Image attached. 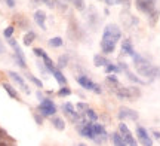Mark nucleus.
Here are the masks:
<instances>
[{
    "label": "nucleus",
    "instance_id": "24",
    "mask_svg": "<svg viewBox=\"0 0 160 146\" xmlns=\"http://www.w3.org/2000/svg\"><path fill=\"white\" fill-rule=\"evenodd\" d=\"M105 72H107V73H111V72H116V73H117V72H120V67L119 66H114V64H108L105 67Z\"/></svg>",
    "mask_w": 160,
    "mask_h": 146
},
{
    "label": "nucleus",
    "instance_id": "18",
    "mask_svg": "<svg viewBox=\"0 0 160 146\" xmlns=\"http://www.w3.org/2000/svg\"><path fill=\"white\" fill-rule=\"evenodd\" d=\"M36 35L33 33V31H28L27 35L24 36V45H27V46H30L31 43H33V41H34Z\"/></svg>",
    "mask_w": 160,
    "mask_h": 146
},
{
    "label": "nucleus",
    "instance_id": "2",
    "mask_svg": "<svg viewBox=\"0 0 160 146\" xmlns=\"http://www.w3.org/2000/svg\"><path fill=\"white\" fill-rule=\"evenodd\" d=\"M133 61H135V67H137L138 73L141 76H145V78H156V76H159L160 78V69L159 67H156V66H151L148 61H145L142 57H139V55H133Z\"/></svg>",
    "mask_w": 160,
    "mask_h": 146
},
{
    "label": "nucleus",
    "instance_id": "21",
    "mask_svg": "<svg viewBox=\"0 0 160 146\" xmlns=\"http://www.w3.org/2000/svg\"><path fill=\"white\" fill-rule=\"evenodd\" d=\"M53 125H55V128L59 130V131H62V130L65 128V124H64V121L61 118H55V119H53Z\"/></svg>",
    "mask_w": 160,
    "mask_h": 146
},
{
    "label": "nucleus",
    "instance_id": "12",
    "mask_svg": "<svg viewBox=\"0 0 160 146\" xmlns=\"http://www.w3.org/2000/svg\"><path fill=\"white\" fill-rule=\"evenodd\" d=\"M9 76H11V78H12V79H13V81H15V82H17V84H19V85L22 87V89H24V91H25V93H27V94L30 93L28 87H27V84L24 82V79H22V78H21V76H19V75H17L15 72H9Z\"/></svg>",
    "mask_w": 160,
    "mask_h": 146
},
{
    "label": "nucleus",
    "instance_id": "36",
    "mask_svg": "<svg viewBox=\"0 0 160 146\" xmlns=\"http://www.w3.org/2000/svg\"><path fill=\"white\" fill-rule=\"evenodd\" d=\"M129 2H131V0H120V3H123L125 6H129Z\"/></svg>",
    "mask_w": 160,
    "mask_h": 146
},
{
    "label": "nucleus",
    "instance_id": "17",
    "mask_svg": "<svg viewBox=\"0 0 160 146\" xmlns=\"http://www.w3.org/2000/svg\"><path fill=\"white\" fill-rule=\"evenodd\" d=\"M113 142H114V146H128L126 145V142L123 140V137H122L120 134H117V133L113 134Z\"/></svg>",
    "mask_w": 160,
    "mask_h": 146
},
{
    "label": "nucleus",
    "instance_id": "8",
    "mask_svg": "<svg viewBox=\"0 0 160 146\" xmlns=\"http://www.w3.org/2000/svg\"><path fill=\"white\" fill-rule=\"evenodd\" d=\"M137 137L139 143L144 146H153V140H151V137L148 136L147 133V130L142 128V127H137Z\"/></svg>",
    "mask_w": 160,
    "mask_h": 146
},
{
    "label": "nucleus",
    "instance_id": "14",
    "mask_svg": "<svg viewBox=\"0 0 160 146\" xmlns=\"http://www.w3.org/2000/svg\"><path fill=\"white\" fill-rule=\"evenodd\" d=\"M62 109H64V112L68 115L71 119H77V113L74 112V107H73V105L71 103H64V106H62Z\"/></svg>",
    "mask_w": 160,
    "mask_h": 146
},
{
    "label": "nucleus",
    "instance_id": "27",
    "mask_svg": "<svg viewBox=\"0 0 160 146\" xmlns=\"http://www.w3.org/2000/svg\"><path fill=\"white\" fill-rule=\"evenodd\" d=\"M12 35H13V27H8V29L3 31V36H5L6 39H11Z\"/></svg>",
    "mask_w": 160,
    "mask_h": 146
},
{
    "label": "nucleus",
    "instance_id": "33",
    "mask_svg": "<svg viewBox=\"0 0 160 146\" xmlns=\"http://www.w3.org/2000/svg\"><path fill=\"white\" fill-rule=\"evenodd\" d=\"M9 45H11V46L13 48V46H17L18 43H17V41H15V39H13V37H11V39H9Z\"/></svg>",
    "mask_w": 160,
    "mask_h": 146
},
{
    "label": "nucleus",
    "instance_id": "34",
    "mask_svg": "<svg viewBox=\"0 0 160 146\" xmlns=\"http://www.w3.org/2000/svg\"><path fill=\"white\" fill-rule=\"evenodd\" d=\"M6 3H8L9 8H13V6H15V0H6Z\"/></svg>",
    "mask_w": 160,
    "mask_h": 146
},
{
    "label": "nucleus",
    "instance_id": "6",
    "mask_svg": "<svg viewBox=\"0 0 160 146\" xmlns=\"http://www.w3.org/2000/svg\"><path fill=\"white\" fill-rule=\"evenodd\" d=\"M39 111L42 112L43 115H46V116H51V115H53V113L57 112V107H55V105H53L49 99H45L39 105Z\"/></svg>",
    "mask_w": 160,
    "mask_h": 146
},
{
    "label": "nucleus",
    "instance_id": "22",
    "mask_svg": "<svg viewBox=\"0 0 160 146\" xmlns=\"http://www.w3.org/2000/svg\"><path fill=\"white\" fill-rule=\"evenodd\" d=\"M49 45L53 48H58V46H61L62 45V39L61 37H53V39H51L49 41Z\"/></svg>",
    "mask_w": 160,
    "mask_h": 146
},
{
    "label": "nucleus",
    "instance_id": "25",
    "mask_svg": "<svg viewBox=\"0 0 160 146\" xmlns=\"http://www.w3.org/2000/svg\"><path fill=\"white\" fill-rule=\"evenodd\" d=\"M74 5H76V9L83 11L85 9V0H74Z\"/></svg>",
    "mask_w": 160,
    "mask_h": 146
},
{
    "label": "nucleus",
    "instance_id": "23",
    "mask_svg": "<svg viewBox=\"0 0 160 146\" xmlns=\"http://www.w3.org/2000/svg\"><path fill=\"white\" fill-rule=\"evenodd\" d=\"M43 60H45V64H46V67H48V69H49V70L51 72H53L55 70V67H53V63H52V60L49 58V57H48V55H43Z\"/></svg>",
    "mask_w": 160,
    "mask_h": 146
},
{
    "label": "nucleus",
    "instance_id": "13",
    "mask_svg": "<svg viewBox=\"0 0 160 146\" xmlns=\"http://www.w3.org/2000/svg\"><path fill=\"white\" fill-rule=\"evenodd\" d=\"M45 19H46V15L43 11H36L34 12V21L37 23V25L39 27H42V29H45Z\"/></svg>",
    "mask_w": 160,
    "mask_h": 146
},
{
    "label": "nucleus",
    "instance_id": "20",
    "mask_svg": "<svg viewBox=\"0 0 160 146\" xmlns=\"http://www.w3.org/2000/svg\"><path fill=\"white\" fill-rule=\"evenodd\" d=\"M3 88H5V91H6L8 94H9V95H11L12 99H18L17 91H15V89H13V88H12L11 85H9V84H3Z\"/></svg>",
    "mask_w": 160,
    "mask_h": 146
},
{
    "label": "nucleus",
    "instance_id": "28",
    "mask_svg": "<svg viewBox=\"0 0 160 146\" xmlns=\"http://www.w3.org/2000/svg\"><path fill=\"white\" fill-rule=\"evenodd\" d=\"M77 111H79V112H85V113H86V112L89 111V106L85 105V103H79V105H77Z\"/></svg>",
    "mask_w": 160,
    "mask_h": 146
},
{
    "label": "nucleus",
    "instance_id": "31",
    "mask_svg": "<svg viewBox=\"0 0 160 146\" xmlns=\"http://www.w3.org/2000/svg\"><path fill=\"white\" fill-rule=\"evenodd\" d=\"M58 66H59V67H65V66H67V57H65V55H62V57L59 58Z\"/></svg>",
    "mask_w": 160,
    "mask_h": 146
},
{
    "label": "nucleus",
    "instance_id": "38",
    "mask_svg": "<svg viewBox=\"0 0 160 146\" xmlns=\"http://www.w3.org/2000/svg\"><path fill=\"white\" fill-rule=\"evenodd\" d=\"M0 146H8V145L6 143H0Z\"/></svg>",
    "mask_w": 160,
    "mask_h": 146
},
{
    "label": "nucleus",
    "instance_id": "32",
    "mask_svg": "<svg viewBox=\"0 0 160 146\" xmlns=\"http://www.w3.org/2000/svg\"><path fill=\"white\" fill-rule=\"evenodd\" d=\"M34 54H36V55H39V57H43V55H45V51H42L40 48H36V49H34Z\"/></svg>",
    "mask_w": 160,
    "mask_h": 146
},
{
    "label": "nucleus",
    "instance_id": "15",
    "mask_svg": "<svg viewBox=\"0 0 160 146\" xmlns=\"http://www.w3.org/2000/svg\"><path fill=\"white\" fill-rule=\"evenodd\" d=\"M93 61H95V66H98V67H101V66H105V67H107V66L110 64L108 61H107V58H104L102 55H95V57H93Z\"/></svg>",
    "mask_w": 160,
    "mask_h": 146
},
{
    "label": "nucleus",
    "instance_id": "11",
    "mask_svg": "<svg viewBox=\"0 0 160 146\" xmlns=\"http://www.w3.org/2000/svg\"><path fill=\"white\" fill-rule=\"evenodd\" d=\"M122 52L128 54V55H131V57L135 55V51H133V46H132V42L129 41V39L123 41V43H122Z\"/></svg>",
    "mask_w": 160,
    "mask_h": 146
},
{
    "label": "nucleus",
    "instance_id": "19",
    "mask_svg": "<svg viewBox=\"0 0 160 146\" xmlns=\"http://www.w3.org/2000/svg\"><path fill=\"white\" fill-rule=\"evenodd\" d=\"M52 73H53V76H55V79H57L58 82H59V84H61V85H65V78H64V75L62 73H61V72L58 70V69H55V70L52 72Z\"/></svg>",
    "mask_w": 160,
    "mask_h": 146
},
{
    "label": "nucleus",
    "instance_id": "3",
    "mask_svg": "<svg viewBox=\"0 0 160 146\" xmlns=\"http://www.w3.org/2000/svg\"><path fill=\"white\" fill-rule=\"evenodd\" d=\"M119 131H120V136L123 137V140L126 142V145H128V146H138L137 140H135V137L132 136V133L129 131V128L126 127V124H120V125H119Z\"/></svg>",
    "mask_w": 160,
    "mask_h": 146
},
{
    "label": "nucleus",
    "instance_id": "7",
    "mask_svg": "<svg viewBox=\"0 0 160 146\" xmlns=\"http://www.w3.org/2000/svg\"><path fill=\"white\" fill-rule=\"evenodd\" d=\"M76 79H77V82H79L83 88H86V89H92V91H95V93H98V94L101 93V88H99V85L93 84L89 78H86V76H77Z\"/></svg>",
    "mask_w": 160,
    "mask_h": 146
},
{
    "label": "nucleus",
    "instance_id": "30",
    "mask_svg": "<svg viewBox=\"0 0 160 146\" xmlns=\"http://www.w3.org/2000/svg\"><path fill=\"white\" fill-rule=\"evenodd\" d=\"M28 79H30L31 82H33V84H36V85H37L39 88H42V85H43V84H42V82H40L39 79H37V78H34V76H28Z\"/></svg>",
    "mask_w": 160,
    "mask_h": 146
},
{
    "label": "nucleus",
    "instance_id": "35",
    "mask_svg": "<svg viewBox=\"0 0 160 146\" xmlns=\"http://www.w3.org/2000/svg\"><path fill=\"white\" fill-rule=\"evenodd\" d=\"M105 2H107L108 5H116V3H119L120 0H105Z\"/></svg>",
    "mask_w": 160,
    "mask_h": 146
},
{
    "label": "nucleus",
    "instance_id": "1",
    "mask_svg": "<svg viewBox=\"0 0 160 146\" xmlns=\"http://www.w3.org/2000/svg\"><path fill=\"white\" fill-rule=\"evenodd\" d=\"M122 37V31L116 24H108L105 29H104V35H102V41H101V48L105 54H110L114 51L116 43Z\"/></svg>",
    "mask_w": 160,
    "mask_h": 146
},
{
    "label": "nucleus",
    "instance_id": "9",
    "mask_svg": "<svg viewBox=\"0 0 160 146\" xmlns=\"http://www.w3.org/2000/svg\"><path fill=\"white\" fill-rule=\"evenodd\" d=\"M119 118H120V119H132V121H137V119H138V113L135 111L129 109V107H120Z\"/></svg>",
    "mask_w": 160,
    "mask_h": 146
},
{
    "label": "nucleus",
    "instance_id": "4",
    "mask_svg": "<svg viewBox=\"0 0 160 146\" xmlns=\"http://www.w3.org/2000/svg\"><path fill=\"white\" fill-rule=\"evenodd\" d=\"M116 94L119 95V97H125V99H129V97H138L139 95V91H138L137 88H126V87H120L117 85V88H114Z\"/></svg>",
    "mask_w": 160,
    "mask_h": 146
},
{
    "label": "nucleus",
    "instance_id": "16",
    "mask_svg": "<svg viewBox=\"0 0 160 146\" xmlns=\"http://www.w3.org/2000/svg\"><path fill=\"white\" fill-rule=\"evenodd\" d=\"M92 130H93L95 136H102V137H105V130H104L102 125H99V124H92Z\"/></svg>",
    "mask_w": 160,
    "mask_h": 146
},
{
    "label": "nucleus",
    "instance_id": "29",
    "mask_svg": "<svg viewBox=\"0 0 160 146\" xmlns=\"http://www.w3.org/2000/svg\"><path fill=\"white\" fill-rule=\"evenodd\" d=\"M58 94H59L61 97H64V95H70V94H71V89H70V88H61Z\"/></svg>",
    "mask_w": 160,
    "mask_h": 146
},
{
    "label": "nucleus",
    "instance_id": "39",
    "mask_svg": "<svg viewBox=\"0 0 160 146\" xmlns=\"http://www.w3.org/2000/svg\"><path fill=\"white\" fill-rule=\"evenodd\" d=\"M79 146H86V145H83V143H82V145H79Z\"/></svg>",
    "mask_w": 160,
    "mask_h": 146
},
{
    "label": "nucleus",
    "instance_id": "5",
    "mask_svg": "<svg viewBox=\"0 0 160 146\" xmlns=\"http://www.w3.org/2000/svg\"><path fill=\"white\" fill-rule=\"evenodd\" d=\"M135 5H137L138 11L144 12V14H151L154 11L156 0H135Z\"/></svg>",
    "mask_w": 160,
    "mask_h": 146
},
{
    "label": "nucleus",
    "instance_id": "37",
    "mask_svg": "<svg viewBox=\"0 0 160 146\" xmlns=\"http://www.w3.org/2000/svg\"><path fill=\"white\" fill-rule=\"evenodd\" d=\"M0 52H3V46H2V43H0Z\"/></svg>",
    "mask_w": 160,
    "mask_h": 146
},
{
    "label": "nucleus",
    "instance_id": "10",
    "mask_svg": "<svg viewBox=\"0 0 160 146\" xmlns=\"http://www.w3.org/2000/svg\"><path fill=\"white\" fill-rule=\"evenodd\" d=\"M80 133L88 137V139H95V133H93V130H92V122H88L85 124L82 128H80Z\"/></svg>",
    "mask_w": 160,
    "mask_h": 146
},
{
    "label": "nucleus",
    "instance_id": "26",
    "mask_svg": "<svg viewBox=\"0 0 160 146\" xmlns=\"http://www.w3.org/2000/svg\"><path fill=\"white\" fill-rule=\"evenodd\" d=\"M86 115H88V118H89L91 121H97V119H98V115L93 111H92V109H89V111L86 112Z\"/></svg>",
    "mask_w": 160,
    "mask_h": 146
}]
</instances>
